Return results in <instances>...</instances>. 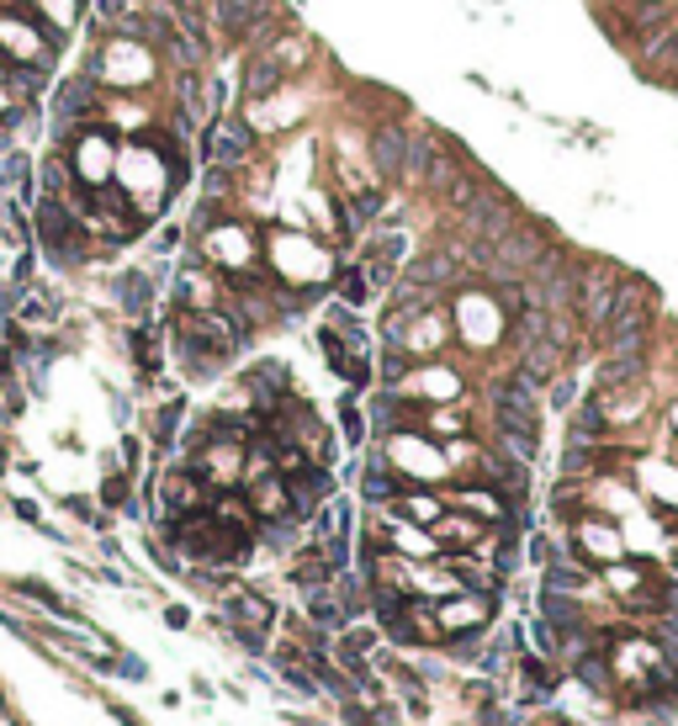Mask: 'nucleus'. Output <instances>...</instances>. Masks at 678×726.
Returning <instances> with one entry per match:
<instances>
[{"label":"nucleus","mask_w":678,"mask_h":726,"mask_svg":"<svg viewBox=\"0 0 678 726\" xmlns=\"http://www.w3.org/2000/svg\"><path fill=\"white\" fill-rule=\"evenodd\" d=\"M244 530L234 525H223L212 509H201V515H181L175 520V546L192 557V563H229V557H239L244 552Z\"/></svg>","instance_id":"f257e3e1"},{"label":"nucleus","mask_w":678,"mask_h":726,"mask_svg":"<svg viewBox=\"0 0 678 726\" xmlns=\"http://www.w3.org/2000/svg\"><path fill=\"white\" fill-rule=\"evenodd\" d=\"M271 260H276V271H281V282L292 286H319L323 276H329V249L323 244H313L308 234H276L271 239Z\"/></svg>","instance_id":"f03ea898"},{"label":"nucleus","mask_w":678,"mask_h":726,"mask_svg":"<svg viewBox=\"0 0 678 726\" xmlns=\"http://www.w3.org/2000/svg\"><path fill=\"white\" fill-rule=\"evenodd\" d=\"M387 467L398 472L403 483H408V478H445V472H451L445 456H440V445L424 441V430H398V435H387Z\"/></svg>","instance_id":"7ed1b4c3"},{"label":"nucleus","mask_w":678,"mask_h":726,"mask_svg":"<svg viewBox=\"0 0 678 726\" xmlns=\"http://www.w3.org/2000/svg\"><path fill=\"white\" fill-rule=\"evenodd\" d=\"M149 70H155V53H149L144 42L127 48V38L107 42V48L90 59V81H112V85H144Z\"/></svg>","instance_id":"20e7f679"},{"label":"nucleus","mask_w":678,"mask_h":726,"mask_svg":"<svg viewBox=\"0 0 678 726\" xmlns=\"http://www.w3.org/2000/svg\"><path fill=\"white\" fill-rule=\"evenodd\" d=\"M212 499H218V488L207 483L201 472H192V467H170V472L160 478V504H164V515H170V520L212 509Z\"/></svg>","instance_id":"39448f33"},{"label":"nucleus","mask_w":678,"mask_h":726,"mask_svg":"<svg viewBox=\"0 0 678 726\" xmlns=\"http://www.w3.org/2000/svg\"><path fill=\"white\" fill-rule=\"evenodd\" d=\"M249 149H255V133H249L244 118H218L201 133V155H207V164H218V170L249 164Z\"/></svg>","instance_id":"423d86ee"},{"label":"nucleus","mask_w":678,"mask_h":726,"mask_svg":"<svg viewBox=\"0 0 678 726\" xmlns=\"http://www.w3.org/2000/svg\"><path fill=\"white\" fill-rule=\"evenodd\" d=\"M435 620H440V631H445V637H472V631H482V626L493 620V594L456 589V594L435 600Z\"/></svg>","instance_id":"0eeeda50"},{"label":"nucleus","mask_w":678,"mask_h":726,"mask_svg":"<svg viewBox=\"0 0 678 726\" xmlns=\"http://www.w3.org/2000/svg\"><path fill=\"white\" fill-rule=\"evenodd\" d=\"M75 181L81 186H112L118 181V144H112V133H85L81 144H75Z\"/></svg>","instance_id":"6e6552de"},{"label":"nucleus","mask_w":678,"mask_h":726,"mask_svg":"<svg viewBox=\"0 0 678 726\" xmlns=\"http://www.w3.org/2000/svg\"><path fill=\"white\" fill-rule=\"evenodd\" d=\"M201 255L234 276V271H255V255H260V249H255V234H249V229H239V223H223V229H212V234H207Z\"/></svg>","instance_id":"1a4fd4ad"},{"label":"nucleus","mask_w":678,"mask_h":726,"mask_svg":"<svg viewBox=\"0 0 678 726\" xmlns=\"http://www.w3.org/2000/svg\"><path fill=\"white\" fill-rule=\"evenodd\" d=\"M286 493H292V520H313L323 504L334 499V478H329V467L308 462V467L286 472Z\"/></svg>","instance_id":"9d476101"},{"label":"nucleus","mask_w":678,"mask_h":726,"mask_svg":"<svg viewBox=\"0 0 678 726\" xmlns=\"http://www.w3.org/2000/svg\"><path fill=\"white\" fill-rule=\"evenodd\" d=\"M572 546H578V557H589V563H599V567H609V563L626 557V536H620L609 520H599V515H583V520H578Z\"/></svg>","instance_id":"9b49d317"},{"label":"nucleus","mask_w":678,"mask_h":726,"mask_svg":"<svg viewBox=\"0 0 678 726\" xmlns=\"http://www.w3.org/2000/svg\"><path fill=\"white\" fill-rule=\"evenodd\" d=\"M456 319H461V334H467L472 345H493V340H498V329H504V308H498V297L467 292V297H461V308H456Z\"/></svg>","instance_id":"f8f14e48"},{"label":"nucleus","mask_w":678,"mask_h":726,"mask_svg":"<svg viewBox=\"0 0 678 726\" xmlns=\"http://www.w3.org/2000/svg\"><path fill=\"white\" fill-rule=\"evenodd\" d=\"M244 499H249L255 520H266V525L292 520V493H286V478H281V472H266V478L244 483Z\"/></svg>","instance_id":"ddd939ff"},{"label":"nucleus","mask_w":678,"mask_h":726,"mask_svg":"<svg viewBox=\"0 0 678 726\" xmlns=\"http://www.w3.org/2000/svg\"><path fill=\"white\" fill-rule=\"evenodd\" d=\"M430 536L440 541V557H445V552H478L488 525H482L478 515H467V509H445V515L430 525Z\"/></svg>","instance_id":"4468645a"},{"label":"nucleus","mask_w":678,"mask_h":726,"mask_svg":"<svg viewBox=\"0 0 678 726\" xmlns=\"http://www.w3.org/2000/svg\"><path fill=\"white\" fill-rule=\"evenodd\" d=\"M398 393H408V398H424V404H456V393H461V377H456V371H445V366H424V371H408V377H403Z\"/></svg>","instance_id":"2eb2a0df"},{"label":"nucleus","mask_w":678,"mask_h":726,"mask_svg":"<svg viewBox=\"0 0 678 726\" xmlns=\"http://www.w3.org/2000/svg\"><path fill=\"white\" fill-rule=\"evenodd\" d=\"M0 53H11L16 64H38L48 59V38L22 16H0Z\"/></svg>","instance_id":"dca6fc26"},{"label":"nucleus","mask_w":678,"mask_h":726,"mask_svg":"<svg viewBox=\"0 0 678 726\" xmlns=\"http://www.w3.org/2000/svg\"><path fill=\"white\" fill-rule=\"evenodd\" d=\"M445 509H467V515H478L482 525L509 520V504H504L498 488H451V493H445Z\"/></svg>","instance_id":"f3484780"},{"label":"nucleus","mask_w":678,"mask_h":726,"mask_svg":"<svg viewBox=\"0 0 678 726\" xmlns=\"http://www.w3.org/2000/svg\"><path fill=\"white\" fill-rule=\"evenodd\" d=\"M281 85H286V64H281L276 53L266 48V53L244 70V96H249V101H266V96H276Z\"/></svg>","instance_id":"a211bd4d"},{"label":"nucleus","mask_w":678,"mask_h":726,"mask_svg":"<svg viewBox=\"0 0 678 726\" xmlns=\"http://www.w3.org/2000/svg\"><path fill=\"white\" fill-rule=\"evenodd\" d=\"M393 515H403V520H414V525H435L445 515V499L424 493V488H403L398 499H393Z\"/></svg>","instance_id":"6ab92c4d"},{"label":"nucleus","mask_w":678,"mask_h":726,"mask_svg":"<svg viewBox=\"0 0 678 726\" xmlns=\"http://www.w3.org/2000/svg\"><path fill=\"white\" fill-rule=\"evenodd\" d=\"M403 160H408V138H403L398 127H377V133H371V164H377L382 175H398Z\"/></svg>","instance_id":"aec40b11"},{"label":"nucleus","mask_w":678,"mask_h":726,"mask_svg":"<svg viewBox=\"0 0 678 726\" xmlns=\"http://www.w3.org/2000/svg\"><path fill=\"white\" fill-rule=\"evenodd\" d=\"M81 112H90V75H75L70 85H59V96H53V122L59 127H70Z\"/></svg>","instance_id":"412c9836"},{"label":"nucleus","mask_w":678,"mask_h":726,"mask_svg":"<svg viewBox=\"0 0 678 726\" xmlns=\"http://www.w3.org/2000/svg\"><path fill=\"white\" fill-rule=\"evenodd\" d=\"M271 600L266 594H249V589H229V620H239V626H271Z\"/></svg>","instance_id":"4be33fe9"},{"label":"nucleus","mask_w":678,"mask_h":726,"mask_svg":"<svg viewBox=\"0 0 678 726\" xmlns=\"http://www.w3.org/2000/svg\"><path fill=\"white\" fill-rule=\"evenodd\" d=\"M292 578H297L303 589H323V583H334V563L323 557L319 546H303L297 563H292Z\"/></svg>","instance_id":"5701e85b"},{"label":"nucleus","mask_w":678,"mask_h":726,"mask_svg":"<svg viewBox=\"0 0 678 726\" xmlns=\"http://www.w3.org/2000/svg\"><path fill=\"white\" fill-rule=\"evenodd\" d=\"M424 435H435V441H456V435H467V414H461L456 404L424 408Z\"/></svg>","instance_id":"b1692460"},{"label":"nucleus","mask_w":678,"mask_h":726,"mask_svg":"<svg viewBox=\"0 0 678 726\" xmlns=\"http://www.w3.org/2000/svg\"><path fill=\"white\" fill-rule=\"evenodd\" d=\"M615 276H589V286H583V319L589 323H604L609 319V308H615Z\"/></svg>","instance_id":"393cba45"},{"label":"nucleus","mask_w":678,"mask_h":726,"mask_svg":"<svg viewBox=\"0 0 678 726\" xmlns=\"http://www.w3.org/2000/svg\"><path fill=\"white\" fill-rule=\"evenodd\" d=\"M149 297H155V286H149V276H144V271H127V276H118V303L133 313V319H144V313H149Z\"/></svg>","instance_id":"a878e982"},{"label":"nucleus","mask_w":678,"mask_h":726,"mask_svg":"<svg viewBox=\"0 0 678 726\" xmlns=\"http://www.w3.org/2000/svg\"><path fill=\"white\" fill-rule=\"evenodd\" d=\"M260 11H266V0H218L223 33H249V27L260 22Z\"/></svg>","instance_id":"bb28decb"},{"label":"nucleus","mask_w":678,"mask_h":726,"mask_svg":"<svg viewBox=\"0 0 678 726\" xmlns=\"http://www.w3.org/2000/svg\"><path fill=\"white\" fill-rule=\"evenodd\" d=\"M212 515L223 525H234V530H255V509H249V499H239V493H229V488H218V499H212Z\"/></svg>","instance_id":"cd10ccee"},{"label":"nucleus","mask_w":678,"mask_h":726,"mask_svg":"<svg viewBox=\"0 0 678 726\" xmlns=\"http://www.w3.org/2000/svg\"><path fill=\"white\" fill-rule=\"evenodd\" d=\"M525 685L535 689V700H541V694H552V689H557V674H552L541 657H525Z\"/></svg>","instance_id":"c85d7f7f"},{"label":"nucleus","mask_w":678,"mask_h":726,"mask_svg":"<svg viewBox=\"0 0 678 726\" xmlns=\"http://www.w3.org/2000/svg\"><path fill=\"white\" fill-rule=\"evenodd\" d=\"M340 297L356 308V303H366L371 297V282H366V271H345V282H340Z\"/></svg>","instance_id":"c756f323"},{"label":"nucleus","mask_w":678,"mask_h":726,"mask_svg":"<svg viewBox=\"0 0 678 726\" xmlns=\"http://www.w3.org/2000/svg\"><path fill=\"white\" fill-rule=\"evenodd\" d=\"M445 276H451V260L445 255H430V260L414 266V282H445Z\"/></svg>","instance_id":"7c9ffc66"},{"label":"nucleus","mask_w":678,"mask_h":726,"mask_svg":"<svg viewBox=\"0 0 678 726\" xmlns=\"http://www.w3.org/2000/svg\"><path fill=\"white\" fill-rule=\"evenodd\" d=\"M101 499H107L112 509H133V499H127V478H122V472H112V478L101 483Z\"/></svg>","instance_id":"2f4dec72"},{"label":"nucleus","mask_w":678,"mask_h":726,"mask_svg":"<svg viewBox=\"0 0 678 726\" xmlns=\"http://www.w3.org/2000/svg\"><path fill=\"white\" fill-rule=\"evenodd\" d=\"M201 192H207V202H212V197L223 202V197L234 192V181H229V170H218V164H212V170H207V181H201Z\"/></svg>","instance_id":"473e14b6"},{"label":"nucleus","mask_w":678,"mask_h":726,"mask_svg":"<svg viewBox=\"0 0 678 726\" xmlns=\"http://www.w3.org/2000/svg\"><path fill=\"white\" fill-rule=\"evenodd\" d=\"M175 424H181V404H164L160 408V419H155V441H170V435H175Z\"/></svg>","instance_id":"72a5a7b5"},{"label":"nucleus","mask_w":678,"mask_h":726,"mask_svg":"<svg viewBox=\"0 0 678 726\" xmlns=\"http://www.w3.org/2000/svg\"><path fill=\"white\" fill-rule=\"evenodd\" d=\"M281 679H286L292 689H303V694H319V685H313V679H308L297 663H281Z\"/></svg>","instance_id":"f704fd0d"},{"label":"nucleus","mask_w":678,"mask_h":726,"mask_svg":"<svg viewBox=\"0 0 678 726\" xmlns=\"http://www.w3.org/2000/svg\"><path fill=\"white\" fill-rule=\"evenodd\" d=\"M48 319H53V303H42V297H33L27 313H22V323H48Z\"/></svg>","instance_id":"c9c22d12"},{"label":"nucleus","mask_w":678,"mask_h":726,"mask_svg":"<svg viewBox=\"0 0 678 726\" xmlns=\"http://www.w3.org/2000/svg\"><path fill=\"white\" fill-rule=\"evenodd\" d=\"M340 419H345V441H350V445H360V435H366V430H360V414H356V408H345Z\"/></svg>","instance_id":"e433bc0d"},{"label":"nucleus","mask_w":678,"mask_h":726,"mask_svg":"<svg viewBox=\"0 0 678 726\" xmlns=\"http://www.w3.org/2000/svg\"><path fill=\"white\" fill-rule=\"evenodd\" d=\"M122 467H127V472L138 467V441H127V445H122Z\"/></svg>","instance_id":"4c0bfd02"}]
</instances>
